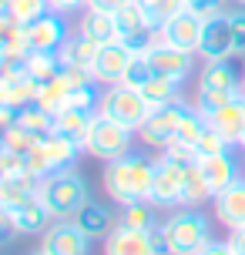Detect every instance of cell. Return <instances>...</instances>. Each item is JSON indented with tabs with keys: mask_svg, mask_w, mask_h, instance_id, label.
<instances>
[{
	"mask_svg": "<svg viewBox=\"0 0 245 255\" xmlns=\"http://www.w3.org/2000/svg\"><path fill=\"white\" fill-rule=\"evenodd\" d=\"M78 30H81V34H88V37L94 40V44H115V40H121V30H118L115 13L91 10V7H84Z\"/></svg>",
	"mask_w": 245,
	"mask_h": 255,
	"instance_id": "21",
	"label": "cell"
},
{
	"mask_svg": "<svg viewBox=\"0 0 245 255\" xmlns=\"http://www.w3.org/2000/svg\"><path fill=\"white\" fill-rule=\"evenodd\" d=\"M202 27H205V17L185 7L181 13H175L171 20H165V24L158 27V34H161V40L171 44V47H181V51H188V54H198Z\"/></svg>",
	"mask_w": 245,
	"mask_h": 255,
	"instance_id": "10",
	"label": "cell"
},
{
	"mask_svg": "<svg viewBox=\"0 0 245 255\" xmlns=\"http://www.w3.org/2000/svg\"><path fill=\"white\" fill-rule=\"evenodd\" d=\"M104 255H158L151 232H138L118 222L115 229L104 235Z\"/></svg>",
	"mask_w": 245,
	"mask_h": 255,
	"instance_id": "16",
	"label": "cell"
},
{
	"mask_svg": "<svg viewBox=\"0 0 245 255\" xmlns=\"http://www.w3.org/2000/svg\"><path fill=\"white\" fill-rule=\"evenodd\" d=\"M239 3H245V0H239Z\"/></svg>",
	"mask_w": 245,
	"mask_h": 255,
	"instance_id": "54",
	"label": "cell"
},
{
	"mask_svg": "<svg viewBox=\"0 0 245 255\" xmlns=\"http://www.w3.org/2000/svg\"><path fill=\"white\" fill-rule=\"evenodd\" d=\"M208 128H215L222 138L229 141V144H242V131H245V98H232V101L219 104L215 111H208L205 115Z\"/></svg>",
	"mask_w": 245,
	"mask_h": 255,
	"instance_id": "15",
	"label": "cell"
},
{
	"mask_svg": "<svg viewBox=\"0 0 245 255\" xmlns=\"http://www.w3.org/2000/svg\"><path fill=\"white\" fill-rule=\"evenodd\" d=\"M24 171L30 175V178H37V181H44L47 175H54V171H57V168H54V161L47 158V151H44V141H40L30 154H24Z\"/></svg>",
	"mask_w": 245,
	"mask_h": 255,
	"instance_id": "35",
	"label": "cell"
},
{
	"mask_svg": "<svg viewBox=\"0 0 245 255\" xmlns=\"http://www.w3.org/2000/svg\"><path fill=\"white\" fill-rule=\"evenodd\" d=\"M27 74H30V81H37V84L54 81V77L61 74V57H57V51H30L27 54Z\"/></svg>",
	"mask_w": 245,
	"mask_h": 255,
	"instance_id": "29",
	"label": "cell"
},
{
	"mask_svg": "<svg viewBox=\"0 0 245 255\" xmlns=\"http://www.w3.org/2000/svg\"><path fill=\"white\" fill-rule=\"evenodd\" d=\"M47 7L57 13H74L81 7H88V0H47Z\"/></svg>",
	"mask_w": 245,
	"mask_h": 255,
	"instance_id": "43",
	"label": "cell"
},
{
	"mask_svg": "<svg viewBox=\"0 0 245 255\" xmlns=\"http://www.w3.org/2000/svg\"><path fill=\"white\" fill-rule=\"evenodd\" d=\"M229 242H232L235 255H245V225L242 229H232V239H229Z\"/></svg>",
	"mask_w": 245,
	"mask_h": 255,
	"instance_id": "48",
	"label": "cell"
},
{
	"mask_svg": "<svg viewBox=\"0 0 245 255\" xmlns=\"http://www.w3.org/2000/svg\"><path fill=\"white\" fill-rule=\"evenodd\" d=\"M64 40H67L64 13L44 10L40 17H34V20L27 24V47H30V51H57Z\"/></svg>",
	"mask_w": 245,
	"mask_h": 255,
	"instance_id": "14",
	"label": "cell"
},
{
	"mask_svg": "<svg viewBox=\"0 0 245 255\" xmlns=\"http://www.w3.org/2000/svg\"><path fill=\"white\" fill-rule=\"evenodd\" d=\"M34 255H47V252H44V249H40V252H34Z\"/></svg>",
	"mask_w": 245,
	"mask_h": 255,
	"instance_id": "52",
	"label": "cell"
},
{
	"mask_svg": "<svg viewBox=\"0 0 245 255\" xmlns=\"http://www.w3.org/2000/svg\"><path fill=\"white\" fill-rule=\"evenodd\" d=\"M71 81H67L64 74H57L54 81H47V84H37V98H34V104H37L40 111H47V115H61L67 108V94H71Z\"/></svg>",
	"mask_w": 245,
	"mask_h": 255,
	"instance_id": "24",
	"label": "cell"
},
{
	"mask_svg": "<svg viewBox=\"0 0 245 255\" xmlns=\"http://www.w3.org/2000/svg\"><path fill=\"white\" fill-rule=\"evenodd\" d=\"M98 111L111 115L115 121H121V125H128L131 131H138V128L144 125V118L151 115V101H148L138 88H128V84H111V88L104 91L101 108H98Z\"/></svg>",
	"mask_w": 245,
	"mask_h": 255,
	"instance_id": "6",
	"label": "cell"
},
{
	"mask_svg": "<svg viewBox=\"0 0 245 255\" xmlns=\"http://www.w3.org/2000/svg\"><path fill=\"white\" fill-rule=\"evenodd\" d=\"M13 125H17V108H7V104H0V141H3V134H7Z\"/></svg>",
	"mask_w": 245,
	"mask_h": 255,
	"instance_id": "44",
	"label": "cell"
},
{
	"mask_svg": "<svg viewBox=\"0 0 245 255\" xmlns=\"http://www.w3.org/2000/svg\"><path fill=\"white\" fill-rule=\"evenodd\" d=\"M44 151L47 158L54 161V168L61 171V168H71L78 161V154L84 151V144L78 138H67V134H51V138H44Z\"/></svg>",
	"mask_w": 245,
	"mask_h": 255,
	"instance_id": "27",
	"label": "cell"
},
{
	"mask_svg": "<svg viewBox=\"0 0 245 255\" xmlns=\"http://www.w3.org/2000/svg\"><path fill=\"white\" fill-rule=\"evenodd\" d=\"M37 144H40V138H37V134H30L24 125H13L10 131L3 134V151H13V154H20V158L30 154Z\"/></svg>",
	"mask_w": 245,
	"mask_h": 255,
	"instance_id": "33",
	"label": "cell"
},
{
	"mask_svg": "<svg viewBox=\"0 0 245 255\" xmlns=\"http://www.w3.org/2000/svg\"><path fill=\"white\" fill-rule=\"evenodd\" d=\"M17 125H24L27 131H30V134H37L40 141L54 134V115L40 111L37 104H27V108H20V111H17Z\"/></svg>",
	"mask_w": 245,
	"mask_h": 255,
	"instance_id": "31",
	"label": "cell"
},
{
	"mask_svg": "<svg viewBox=\"0 0 245 255\" xmlns=\"http://www.w3.org/2000/svg\"><path fill=\"white\" fill-rule=\"evenodd\" d=\"M188 10L202 13V17H212V13H222L225 10V0H185Z\"/></svg>",
	"mask_w": 245,
	"mask_h": 255,
	"instance_id": "42",
	"label": "cell"
},
{
	"mask_svg": "<svg viewBox=\"0 0 245 255\" xmlns=\"http://www.w3.org/2000/svg\"><path fill=\"white\" fill-rule=\"evenodd\" d=\"M215 191H212V185L205 181V175H202V168L195 165V161H188L185 165V178H181V205L185 208H198L202 202H208Z\"/></svg>",
	"mask_w": 245,
	"mask_h": 255,
	"instance_id": "25",
	"label": "cell"
},
{
	"mask_svg": "<svg viewBox=\"0 0 245 255\" xmlns=\"http://www.w3.org/2000/svg\"><path fill=\"white\" fill-rule=\"evenodd\" d=\"M232 37H235V57H245V10H232Z\"/></svg>",
	"mask_w": 245,
	"mask_h": 255,
	"instance_id": "40",
	"label": "cell"
},
{
	"mask_svg": "<svg viewBox=\"0 0 245 255\" xmlns=\"http://www.w3.org/2000/svg\"><path fill=\"white\" fill-rule=\"evenodd\" d=\"M242 94V81L235 74V67L229 61H205V71L198 77V94H195V108L208 115L219 104L232 101Z\"/></svg>",
	"mask_w": 245,
	"mask_h": 255,
	"instance_id": "4",
	"label": "cell"
},
{
	"mask_svg": "<svg viewBox=\"0 0 245 255\" xmlns=\"http://www.w3.org/2000/svg\"><path fill=\"white\" fill-rule=\"evenodd\" d=\"M0 10H7V0H0Z\"/></svg>",
	"mask_w": 245,
	"mask_h": 255,
	"instance_id": "50",
	"label": "cell"
},
{
	"mask_svg": "<svg viewBox=\"0 0 245 255\" xmlns=\"http://www.w3.org/2000/svg\"><path fill=\"white\" fill-rule=\"evenodd\" d=\"M141 54L148 57V64H151V71H155V74L175 77V81H185V77L192 74V54L181 51V47L165 44V40H161V34H158V37L151 40Z\"/></svg>",
	"mask_w": 245,
	"mask_h": 255,
	"instance_id": "12",
	"label": "cell"
},
{
	"mask_svg": "<svg viewBox=\"0 0 245 255\" xmlns=\"http://www.w3.org/2000/svg\"><path fill=\"white\" fill-rule=\"evenodd\" d=\"M44 10H51L47 0H7V13H10L13 20H20V24H30Z\"/></svg>",
	"mask_w": 245,
	"mask_h": 255,
	"instance_id": "36",
	"label": "cell"
},
{
	"mask_svg": "<svg viewBox=\"0 0 245 255\" xmlns=\"http://www.w3.org/2000/svg\"><path fill=\"white\" fill-rule=\"evenodd\" d=\"M195 165L202 168V175H205V181L212 185V191L229 188V185L239 178V165H235V158L229 151L208 154V158H195Z\"/></svg>",
	"mask_w": 245,
	"mask_h": 255,
	"instance_id": "18",
	"label": "cell"
},
{
	"mask_svg": "<svg viewBox=\"0 0 245 255\" xmlns=\"http://www.w3.org/2000/svg\"><path fill=\"white\" fill-rule=\"evenodd\" d=\"M208 128V121H205V115L198 111V108H185V115H181V121H178V131H175V141H181V144H195V141L202 138V131Z\"/></svg>",
	"mask_w": 245,
	"mask_h": 255,
	"instance_id": "32",
	"label": "cell"
},
{
	"mask_svg": "<svg viewBox=\"0 0 245 255\" xmlns=\"http://www.w3.org/2000/svg\"><path fill=\"white\" fill-rule=\"evenodd\" d=\"M7 178V168H3V158H0V181Z\"/></svg>",
	"mask_w": 245,
	"mask_h": 255,
	"instance_id": "49",
	"label": "cell"
},
{
	"mask_svg": "<svg viewBox=\"0 0 245 255\" xmlns=\"http://www.w3.org/2000/svg\"><path fill=\"white\" fill-rule=\"evenodd\" d=\"M151 181H155V158L128 151L121 158H115V161H104V191L118 205H131V202L148 198Z\"/></svg>",
	"mask_w": 245,
	"mask_h": 255,
	"instance_id": "1",
	"label": "cell"
},
{
	"mask_svg": "<svg viewBox=\"0 0 245 255\" xmlns=\"http://www.w3.org/2000/svg\"><path fill=\"white\" fill-rule=\"evenodd\" d=\"M121 225L128 229H138V232H151L158 225V205L151 198H141V202H131V205H121Z\"/></svg>",
	"mask_w": 245,
	"mask_h": 255,
	"instance_id": "26",
	"label": "cell"
},
{
	"mask_svg": "<svg viewBox=\"0 0 245 255\" xmlns=\"http://www.w3.org/2000/svg\"><path fill=\"white\" fill-rule=\"evenodd\" d=\"M151 242H155V252H158V255H171V245H168L165 225H155V229H151Z\"/></svg>",
	"mask_w": 245,
	"mask_h": 255,
	"instance_id": "45",
	"label": "cell"
},
{
	"mask_svg": "<svg viewBox=\"0 0 245 255\" xmlns=\"http://www.w3.org/2000/svg\"><path fill=\"white\" fill-rule=\"evenodd\" d=\"M151 74H155V71H151L148 57L138 51V57L128 64V71H124V81H121V84H128V88H138V91H141V88H144V81H148Z\"/></svg>",
	"mask_w": 245,
	"mask_h": 255,
	"instance_id": "38",
	"label": "cell"
},
{
	"mask_svg": "<svg viewBox=\"0 0 245 255\" xmlns=\"http://www.w3.org/2000/svg\"><path fill=\"white\" fill-rule=\"evenodd\" d=\"M98 47L101 44H94V40L88 37V34H67V40L57 47V57H61V64H78V67H88L94 64V57H98Z\"/></svg>",
	"mask_w": 245,
	"mask_h": 255,
	"instance_id": "23",
	"label": "cell"
},
{
	"mask_svg": "<svg viewBox=\"0 0 245 255\" xmlns=\"http://www.w3.org/2000/svg\"><path fill=\"white\" fill-rule=\"evenodd\" d=\"M212 208L225 229H242L245 225V178H235L229 188L212 195Z\"/></svg>",
	"mask_w": 245,
	"mask_h": 255,
	"instance_id": "17",
	"label": "cell"
},
{
	"mask_svg": "<svg viewBox=\"0 0 245 255\" xmlns=\"http://www.w3.org/2000/svg\"><path fill=\"white\" fill-rule=\"evenodd\" d=\"M74 225H78L88 239H104L108 232L115 229L118 222L111 218V212H108V205H101V202H88V205H81V212L74 218H71Z\"/></svg>",
	"mask_w": 245,
	"mask_h": 255,
	"instance_id": "22",
	"label": "cell"
},
{
	"mask_svg": "<svg viewBox=\"0 0 245 255\" xmlns=\"http://www.w3.org/2000/svg\"><path fill=\"white\" fill-rule=\"evenodd\" d=\"M13 222H17V232H20V235H40V232L51 229L54 212L47 208V202L37 195V198H30L27 205H20V208L13 212Z\"/></svg>",
	"mask_w": 245,
	"mask_h": 255,
	"instance_id": "20",
	"label": "cell"
},
{
	"mask_svg": "<svg viewBox=\"0 0 245 255\" xmlns=\"http://www.w3.org/2000/svg\"><path fill=\"white\" fill-rule=\"evenodd\" d=\"M138 57V47L128 44V40H115V44H101L98 47V57L91 64V74L98 84H121L124 81V71H128V64Z\"/></svg>",
	"mask_w": 245,
	"mask_h": 255,
	"instance_id": "8",
	"label": "cell"
},
{
	"mask_svg": "<svg viewBox=\"0 0 245 255\" xmlns=\"http://www.w3.org/2000/svg\"><path fill=\"white\" fill-rule=\"evenodd\" d=\"M67 108H81V111H98L101 101H98V94H94V84H81L67 94Z\"/></svg>",
	"mask_w": 245,
	"mask_h": 255,
	"instance_id": "39",
	"label": "cell"
},
{
	"mask_svg": "<svg viewBox=\"0 0 245 255\" xmlns=\"http://www.w3.org/2000/svg\"><path fill=\"white\" fill-rule=\"evenodd\" d=\"M131 134L134 131L128 125L115 121L104 111H94V118L88 125V134H84V151L101 158V161H115V158L131 151Z\"/></svg>",
	"mask_w": 245,
	"mask_h": 255,
	"instance_id": "3",
	"label": "cell"
},
{
	"mask_svg": "<svg viewBox=\"0 0 245 255\" xmlns=\"http://www.w3.org/2000/svg\"><path fill=\"white\" fill-rule=\"evenodd\" d=\"M124 3H131V0H88V7H91V10H104V13L121 10Z\"/></svg>",
	"mask_w": 245,
	"mask_h": 255,
	"instance_id": "46",
	"label": "cell"
},
{
	"mask_svg": "<svg viewBox=\"0 0 245 255\" xmlns=\"http://www.w3.org/2000/svg\"><path fill=\"white\" fill-rule=\"evenodd\" d=\"M168 235V245H171V255H198L212 242V229H208V218L185 208V212H175L171 218L161 222Z\"/></svg>",
	"mask_w": 245,
	"mask_h": 255,
	"instance_id": "5",
	"label": "cell"
},
{
	"mask_svg": "<svg viewBox=\"0 0 245 255\" xmlns=\"http://www.w3.org/2000/svg\"><path fill=\"white\" fill-rule=\"evenodd\" d=\"M138 3L144 7V13L151 17V24H155V27H161L165 20H171L175 13H181L185 7H188L185 0H138Z\"/></svg>",
	"mask_w": 245,
	"mask_h": 255,
	"instance_id": "34",
	"label": "cell"
},
{
	"mask_svg": "<svg viewBox=\"0 0 245 255\" xmlns=\"http://www.w3.org/2000/svg\"><path fill=\"white\" fill-rule=\"evenodd\" d=\"M242 148H245V131H242Z\"/></svg>",
	"mask_w": 245,
	"mask_h": 255,
	"instance_id": "53",
	"label": "cell"
},
{
	"mask_svg": "<svg viewBox=\"0 0 245 255\" xmlns=\"http://www.w3.org/2000/svg\"><path fill=\"white\" fill-rule=\"evenodd\" d=\"M40 198L47 202L54 218H74L81 205H88V181L81 178L74 168H61L40 181Z\"/></svg>",
	"mask_w": 245,
	"mask_h": 255,
	"instance_id": "2",
	"label": "cell"
},
{
	"mask_svg": "<svg viewBox=\"0 0 245 255\" xmlns=\"http://www.w3.org/2000/svg\"><path fill=\"white\" fill-rule=\"evenodd\" d=\"M192 148H195V158H208V154H222V151H229L232 144L222 138L215 128H205V131H202V138L195 141Z\"/></svg>",
	"mask_w": 245,
	"mask_h": 255,
	"instance_id": "37",
	"label": "cell"
},
{
	"mask_svg": "<svg viewBox=\"0 0 245 255\" xmlns=\"http://www.w3.org/2000/svg\"><path fill=\"white\" fill-rule=\"evenodd\" d=\"M13 235H20V232H17V222H13V212H7V208L0 205V245H7Z\"/></svg>",
	"mask_w": 245,
	"mask_h": 255,
	"instance_id": "41",
	"label": "cell"
},
{
	"mask_svg": "<svg viewBox=\"0 0 245 255\" xmlns=\"http://www.w3.org/2000/svg\"><path fill=\"white\" fill-rule=\"evenodd\" d=\"M178 91H181V81H175V77H165V74H151L148 81H144L141 94L151 101V108H155V104L178 101Z\"/></svg>",
	"mask_w": 245,
	"mask_h": 255,
	"instance_id": "30",
	"label": "cell"
},
{
	"mask_svg": "<svg viewBox=\"0 0 245 255\" xmlns=\"http://www.w3.org/2000/svg\"><path fill=\"white\" fill-rule=\"evenodd\" d=\"M242 98H245V77H242Z\"/></svg>",
	"mask_w": 245,
	"mask_h": 255,
	"instance_id": "51",
	"label": "cell"
},
{
	"mask_svg": "<svg viewBox=\"0 0 245 255\" xmlns=\"http://www.w3.org/2000/svg\"><path fill=\"white\" fill-rule=\"evenodd\" d=\"M94 111H81V108H64L61 115H54V134H67V138H78L84 144V134H88V125Z\"/></svg>",
	"mask_w": 245,
	"mask_h": 255,
	"instance_id": "28",
	"label": "cell"
},
{
	"mask_svg": "<svg viewBox=\"0 0 245 255\" xmlns=\"http://www.w3.org/2000/svg\"><path fill=\"white\" fill-rule=\"evenodd\" d=\"M198 54H202L205 61H229V57H235L232 20H229V13H225V10H222V13H212V17H205Z\"/></svg>",
	"mask_w": 245,
	"mask_h": 255,
	"instance_id": "9",
	"label": "cell"
},
{
	"mask_svg": "<svg viewBox=\"0 0 245 255\" xmlns=\"http://www.w3.org/2000/svg\"><path fill=\"white\" fill-rule=\"evenodd\" d=\"M91 239L71 222V218H57L51 229L44 232V242L40 249L47 255H88L91 252Z\"/></svg>",
	"mask_w": 245,
	"mask_h": 255,
	"instance_id": "13",
	"label": "cell"
},
{
	"mask_svg": "<svg viewBox=\"0 0 245 255\" xmlns=\"http://www.w3.org/2000/svg\"><path fill=\"white\" fill-rule=\"evenodd\" d=\"M37 195H40V181L30 178V175H7L0 181V205L7 212H17L20 205H27Z\"/></svg>",
	"mask_w": 245,
	"mask_h": 255,
	"instance_id": "19",
	"label": "cell"
},
{
	"mask_svg": "<svg viewBox=\"0 0 245 255\" xmlns=\"http://www.w3.org/2000/svg\"><path fill=\"white\" fill-rule=\"evenodd\" d=\"M181 178H185V165L181 161H171L165 154L155 158V181H151V202L158 208H171V205H181Z\"/></svg>",
	"mask_w": 245,
	"mask_h": 255,
	"instance_id": "11",
	"label": "cell"
},
{
	"mask_svg": "<svg viewBox=\"0 0 245 255\" xmlns=\"http://www.w3.org/2000/svg\"><path fill=\"white\" fill-rule=\"evenodd\" d=\"M185 108L188 104L181 101H168V104H155L151 108V115L144 118V125L138 128V134H141L144 144H151V148H168L171 141H175V131H178V121L185 115Z\"/></svg>",
	"mask_w": 245,
	"mask_h": 255,
	"instance_id": "7",
	"label": "cell"
},
{
	"mask_svg": "<svg viewBox=\"0 0 245 255\" xmlns=\"http://www.w3.org/2000/svg\"><path fill=\"white\" fill-rule=\"evenodd\" d=\"M198 255H235V249H232V242H208Z\"/></svg>",
	"mask_w": 245,
	"mask_h": 255,
	"instance_id": "47",
	"label": "cell"
}]
</instances>
